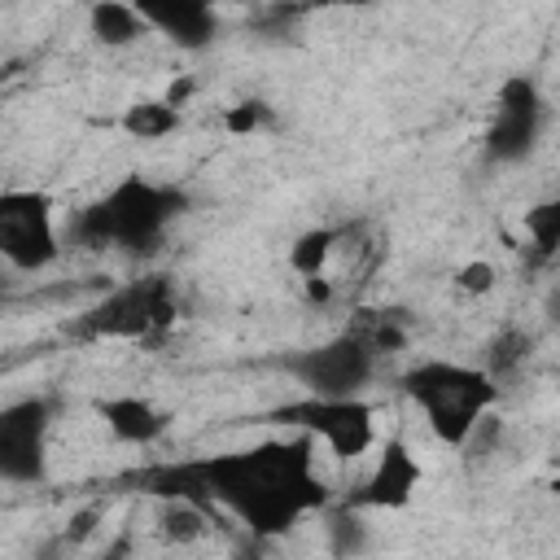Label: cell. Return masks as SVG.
I'll return each instance as SVG.
<instances>
[{"mask_svg":"<svg viewBox=\"0 0 560 560\" xmlns=\"http://www.w3.org/2000/svg\"><path fill=\"white\" fill-rule=\"evenodd\" d=\"M315 438L298 429V438L258 442L249 451L210 455L175 477L162 494H197L223 503L245 529L280 534L324 508V481L315 472Z\"/></svg>","mask_w":560,"mask_h":560,"instance_id":"6da1fadb","label":"cell"},{"mask_svg":"<svg viewBox=\"0 0 560 560\" xmlns=\"http://www.w3.org/2000/svg\"><path fill=\"white\" fill-rule=\"evenodd\" d=\"M398 385L424 416V429L451 451H464V442L499 402V381L486 363L420 359L398 376Z\"/></svg>","mask_w":560,"mask_h":560,"instance_id":"7a4b0ae2","label":"cell"},{"mask_svg":"<svg viewBox=\"0 0 560 560\" xmlns=\"http://www.w3.org/2000/svg\"><path fill=\"white\" fill-rule=\"evenodd\" d=\"M175 214H179V192L175 188L140 179V175H127L92 210H83L79 236L88 245H101V249L149 254L166 236Z\"/></svg>","mask_w":560,"mask_h":560,"instance_id":"3957f363","label":"cell"},{"mask_svg":"<svg viewBox=\"0 0 560 560\" xmlns=\"http://www.w3.org/2000/svg\"><path fill=\"white\" fill-rule=\"evenodd\" d=\"M175 324V293L162 276L149 280H127L109 284L83 315H79V337L92 341H144L162 328Z\"/></svg>","mask_w":560,"mask_h":560,"instance_id":"277c9868","label":"cell"},{"mask_svg":"<svg viewBox=\"0 0 560 560\" xmlns=\"http://www.w3.org/2000/svg\"><path fill=\"white\" fill-rule=\"evenodd\" d=\"M376 402H368L363 394H346V398H315L306 394L302 402H289L276 411V420L302 429L315 438V446L332 459H363L376 455L381 446V420H376Z\"/></svg>","mask_w":560,"mask_h":560,"instance_id":"5b68a950","label":"cell"},{"mask_svg":"<svg viewBox=\"0 0 560 560\" xmlns=\"http://www.w3.org/2000/svg\"><path fill=\"white\" fill-rule=\"evenodd\" d=\"M0 254L13 271H44L61 258L57 201L44 188L0 192Z\"/></svg>","mask_w":560,"mask_h":560,"instance_id":"8992f818","label":"cell"},{"mask_svg":"<svg viewBox=\"0 0 560 560\" xmlns=\"http://www.w3.org/2000/svg\"><path fill=\"white\" fill-rule=\"evenodd\" d=\"M376 359L381 354L368 341V332H341V337H328L319 346L289 354L280 368L315 398H346V394L368 389V381L376 376Z\"/></svg>","mask_w":560,"mask_h":560,"instance_id":"52a82bcc","label":"cell"},{"mask_svg":"<svg viewBox=\"0 0 560 560\" xmlns=\"http://www.w3.org/2000/svg\"><path fill=\"white\" fill-rule=\"evenodd\" d=\"M48 433H52V402L48 398H13L0 411V477L9 486H26L44 477L48 464Z\"/></svg>","mask_w":560,"mask_h":560,"instance_id":"ba28073f","label":"cell"},{"mask_svg":"<svg viewBox=\"0 0 560 560\" xmlns=\"http://www.w3.org/2000/svg\"><path fill=\"white\" fill-rule=\"evenodd\" d=\"M542 122H547V101H542L538 83L525 79V74L503 79V88L494 96L490 127H486V153L494 162H521V158H529L534 144H538V136H542Z\"/></svg>","mask_w":560,"mask_h":560,"instance_id":"9c48e42d","label":"cell"},{"mask_svg":"<svg viewBox=\"0 0 560 560\" xmlns=\"http://www.w3.org/2000/svg\"><path fill=\"white\" fill-rule=\"evenodd\" d=\"M424 481V468H420V455L402 442V438H381L376 446V459L363 477V486L350 494V503L359 512H402L416 490Z\"/></svg>","mask_w":560,"mask_h":560,"instance_id":"30bf717a","label":"cell"},{"mask_svg":"<svg viewBox=\"0 0 560 560\" xmlns=\"http://www.w3.org/2000/svg\"><path fill=\"white\" fill-rule=\"evenodd\" d=\"M96 420L105 424V433L122 446H153L166 429H171V416L149 398V394H105L96 398Z\"/></svg>","mask_w":560,"mask_h":560,"instance_id":"8fae6325","label":"cell"},{"mask_svg":"<svg viewBox=\"0 0 560 560\" xmlns=\"http://www.w3.org/2000/svg\"><path fill=\"white\" fill-rule=\"evenodd\" d=\"M153 31L179 44H206L214 35V0H131Z\"/></svg>","mask_w":560,"mask_h":560,"instance_id":"7c38bea8","label":"cell"},{"mask_svg":"<svg viewBox=\"0 0 560 560\" xmlns=\"http://www.w3.org/2000/svg\"><path fill=\"white\" fill-rule=\"evenodd\" d=\"M88 31L96 44L105 48H131L144 35H153L149 18L131 4V0H92L88 4Z\"/></svg>","mask_w":560,"mask_h":560,"instance_id":"4fadbf2b","label":"cell"},{"mask_svg":"<svg viewBox=\"0 0 560 560\" xmlns=\"http://www.w3.org/2000/svg\"><path fill=\"white\" fill-rule=\"evenodd\" d=\"M201 503L206 499H197V494H162V503H158V534L166 542H175V547L201 542L206 529H210V512Z\"/></svg>","mask_w":560,"mask_h":560,"instance_id":"5bb4252c","label":"cell"},{"mask_svg":"<svg viewBox=\"0 0 560 560\" xmlns=\"http://www.w3.org/2000/svg\"><path fill=\"white\" fill-rule=\"evenodd\" d=\"M184 122V105H175L171 96H153V101H136L122 109L118 127L127 140H166L175 136Z\"/></svg>","mask_w":560,"mask_h":560,"instance_id":"9a60e30c","label":"cell"},{"mask_svg":"<svg viewBox=\"0 0 560 560\" xmlns=\"http://www.w3.org/2000/svg\"><path fill=\"white\" fill-rule=\"evenodd\" d=\"M341 228H306L293 245H289V267L293 276H315V271H332L337 245H341Z\"/></svg>","mask_w":560,"mask_h":560,"instance_id":"2e32d148","label":"cell"},{"mask_svg":"<svg viewBox=\"0 0 560 560\" xmlns=\"http://www.w3.org/2000/svg\"><path fill=\"white\" fill-rule=\"evenodd\" d=\"M521 228H525V241H529V249H534L538 258L560 254V197L529 206Z\"/></svg>","mask_w":560,"mask_h":560,"instance_id":"e0dca14e","label":"cell"},{"mask_svg":"<svg viewBox=\"0 0 560 560\" xmlns=\"http://www.w3.org/2000/svg\"><path fill=\"white\" fill-rule=\"evenodd\" d=\"M451 280H455V289H459L464 298H486V293L499 284V267H494L490 258H464Z\"/></svg>","mask_w":560,"mask_h":560,"instance_id":"ac0fdd59","label":"cell"},{"mask_svg":"<svg viewBox=\"0 0 560 560\" xmlns=\"http://www.w3.org/2000/svg\"><path fill=\"white\" fill-rule=\"evenodd\" d=\"M219 122H223L228 136H254V131H262V127L271 122V109H267L262 101H236V105L223 109Z\"/></svg>","mask_w":560,"mask_h":560,"instance_id":"d6986e66","label":"cell"},{"mask_svg":"<svg viewBox=\"0 0 560 560\" xmlns=\"http://www.w3.org/2000/svg\"><path fill=\"white\" fill-rule=\"evenodd\" d=\"M328 534H332V551L337 556H350V551H363L368 547L363 542V521H359V508L354 503L328 521Z\"/></svg>","mask_w":560,"mask_h":560,"instance_id":"ffe728a7","label":"cell"},{"mask_svg":"<svg viewBox=\"0 0 560 560\" xmlns=\"http://www.w3.org/2000/svg\"><path fill=\"white\" fill-rule=\"evenodd\" d=\"M547 319L560 328V284H556V289H551V298H547Z\"/></svg>","mask_w":560,"mask_h":560,"instance_id":"44dd1931","label":"cell"},{"mask_svg":"<svg viewBox=\"0 0 560 560\" xmlns=\"http://www.w3.org/2000/svg\"><path fill=\"white\" fill-rule=\"evenodd\" d=\"M319 4H368V0H319Z\"/></svg>","mask_w":560,"mask_h":560,"instance_id":"7402d4cb","label":"cell"}]
</instances>
